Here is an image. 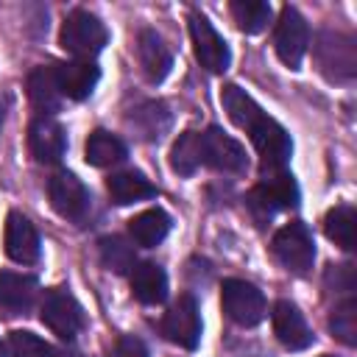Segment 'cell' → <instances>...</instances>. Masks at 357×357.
I'll return each mask as SVG.
<instances>
[{"label": "cell", "instance_id": "1", "mask_svg": "<svg viewBox=\"0 0 357 357\" xmlns=\"http://www.w3.org/2000/svg\"><path fill=\"white\" fill-rule=\"evenodd\" d=\"M220 100H223V109H226V114L231 117V123L248 131V137H251L257 153L262 156V167H265L268 173L284 170V165H287V159H290V151H293L287 131H284L273 117H268V114L254 103V98H251L245 89H240V86H234V84L223 86Z\"/></svg>", "mask_w": 357, "mask_h": 357}, {"label": "cell", "instance_id": "2", "mask_svg": "<svg viewBox=\"0 0 357 357\" xmlns=\"http://www.w3.org/2000/svg\"><path fill=\"white\" fill-rule=\"evenodd\" d=\"M318 70L337 84H351L357 75V42L343 31H321L312 47Z\"/></svg>", "mask_w": 357, "mask_h": 357}, {"label": "cell", "instance_id": "3", "mask_svg": "<svg viewBox=\"0 0 357 357\" xmlns=\"http://www.w3.org/2000/svg\"><path fill=\"white\" fill-rule=\"evenodd\" d=\"M106 39H109L106 25L92 11H84V8L70 11L64 17V25H61V33H59L61 47L73 56H81V59H89V56L100 53Z\"/></svg>", "mask_w": 357, "mask_h": 357}, {"label": "cell", "instance_id": "4", "mask_svg": "<svg viewBox=\"0 0 357 357\" xmlns=\"http://www.w3.org/2000/svg\"><path fill=\"white\" fill-rule=\"evenodd\" d=\"M271 251L273 257L290 271V273H307L315 262V243H312V234L304 223L293 220V223H284L273 240H271Z\"/></svg>", "mask_w": 357, "mask_h": 357}, {"label": "cell", "instance_id": "5", "mask_svg": "<svg viewBox=\"0 0 357 357\" xmlns=\"http://www.w3.org/2000/svg\"><path fill=\"white\" fill-rule=\"evenodd\" d=\"M220 304L223 312L240 326H257L268 312L262 290L245 279H226L220 287Z\"/></svg>", "mask_w": 357, "mask_h": 357}, {"label": "cell", "instance_id": "6", "mask_svg": "<svg viewBox=\"0 0 357 357\" xmlns=\"http://www.w3.org/2000/svg\"><path fill=\"white\" fill-rule=\"evenodd\" d=\"M39 315H42V324L61 340H73L84 326V310L75 301V296L64 287H53L45 293Z\"/></svg>", "mask_w": 357, "mask_h": 357}, {"label": "cell", "instance_id": "7", "mask_svg": "<svg viewBox=\"0 0 357 357\" xmlns=\"http://www.w3.org/2000/svg\"><path fill=\"white\" fill-rule=\"evenodd\" d=\"M296 204H298V187H296L293 176L284 170L268 173V178L248 192V206L259 223H265L276 209H287Z\"/></svg>", "mask_w": 357, "mask_h": 357}, {"label": "cell", "instance_id": "8", "mask_svg": "<svg viewBox=\"0 0 357 357\" xmlns=\"http://www.w3.org/2000/svg\"><path fill=\"white\" fill-rule=\"evenodd\" d=\"M198 142H201L204 165H209L220 173H245V167H248L245 148L234 137H229L223 128L209 126L204 134H198Z\"/></svg>", "mask_w": 357, "mask_h": 357}, {"label": "cell", "instance_id": "9", "mask_svg": "<svg viewBox=\"0 0 357 357\" xmlns=\"http://www.w3.org/2000/svg\"><path fill=\"white\" fill-rule=\"evenodd\" d=\"M307 45H310V28H307L304 17L293 6H284L279 14V22H276V31H273L276 56L290 70H298V64L307 53Z\"/></svg>", "mask_w": 357, "mask_h": 357}, {"label": "cell", "instance_id": "10", "mask_svg": "<svg viewBox=\"0 0 357 357\" xmlns=\"http://www.w3.org/2000/svg\"><path fill=\"white\" fill-rule=\"evenodd\" d=\"M162 335L181 346V349H198L201 343V312H198V304L190 293L178 296V301L165 312L162 318Z\"/></svg>", "mask_w": 357, "mask_h": 357}, {"label": "cell", "instance_id": "11", "mask_svg": "<svg viewBox=\"0 0 357 357\" xmlns=\"http://www.w3.org/2000/svg\"><path fill=\"white\" fill-rule=\"evenodd\" d=\"M47 195H50V206H53L61 218L75 220V223L86 220L89 206H92V198H89V190L81 184L78 176H73V173H67V170L56 173V176L47 181Z\"/></svg>", "mask_w": 357, "mask_h": 357}, {"label": "cell", "instance_id": "12", "mask_svg": "<svg viewBox=\"0 0 357 357\" xmlns=\"http://www.w3.org/2000/svg\"><path fill=\"white\" fill-rule=\"evenodd\" d=\"M190 39H192V50H195V59L201 61V67H206L209 73H223L229 67V61H231L229 45L204 14L190 17Z\"/></svg>", "mask_w": 357, "mask_h": 357}, {"label": "cell", "instance_id": "13", "mask_svg": "<svg viewBox=\"0 0 357 357\" xmlns=\"http://www.w3.org/2000/svg\"><path fill=\"white\" fill-rule=\"evenodd\" d=\"M28 148L36 162L53 165L67 151V134L53 117H36L28 128Z\"/></svg>", "mask_w": 357, "mask_h": 357}, {"label": "cell", "instance_id": "14", "mask_svg": "<svg viewBox=\"0 0 357 357\" xmlns=\"http://www.w3.org/2000/svg\"><path fill=\"white\" fill-rule=\"evenodd\" d=\"M39 231L36 226L20 215V212H11L6 218V254L20 262V265H31L39 259Z\"/></svg>", "mask_w": 357, "mask_h": 357}, {"label": "cell", "instance_id": "15", "mask_svg": "<svg viewBox=\"0 0 357 357\" xmlns=\"http://www.w3.org/2000/svg\"><path fill=\"white\" fill-rule=\"evenodd\" d=\"M137 56H139V67L151 84H159L173 67V53L153 28H142L137 33Z\"/></svg>", "mask_w": 357, "mask_h": 357}, {"label": "cell", "instance_id": "16", "mask_svg": "<svg viewBox=\"0 0 357 357\" xmlns=\"http://www.w3.org/2000/svg\"><path fill=\"white\" fill-rule=\"evenodd\" d=\"M273 332H276V337L282 340V346H287L290 351H301V349H307L310 343H312V329L307 326V321H304V315L298 312V307L296 304H290V301H276V307H273Z\"/></svg>", "mask_w": 357, "mask_h": 357}, {"label": "cell", "instance_id": "17", "mask_svg": "<svg viewBox=\"0 0 357 357\" xmlns=\"http://www.w3.org/2000/svg\"><path fill=\"white\" fill-rule=\"evenodd\" d=\"M56 78H59V89L64 98L84 100L92 95V89L100 78V70L89 59H75L67 64H56Z\"/></svg>", "mask_w": 357, "mask_h": 357}, {"label": "cell", "instance_id": "18", "mask_svg": "<svg viewBox=\"0 0 357 357\" xmlns=\"http://www.w3.org/2000/svg\"><path fill=\"white\" fill-rule=\"evenodd\" d=\"M28 98L31 103L42 112V117H47L50 112H59L61 106V89H59V78H56V67H36L28 75Z\"/></svg>", "mask_w": 357, "mask_h": 357}, {"label": "cell", "instance_id": "19", "mask_svg": "<svg viewBox=\"0 0 357 357\" xmlns=\"http://www.w3.org/2000/svg\"><path fill=\"white\" fill-rule=\"evenodd\" d=\"M131 290L142 304H162L167 298V276L156 262H137L131 268Z\"/></svg>", "mask_w": 357, "mask_h": 357}, {"label": "cell", "instance_id": "20", "mask_svg": "<svg viewBox=\"0 0 357 357\" xmlns=\"http://www.w3.org/2000/svg\"><path fill=\"white\" fill-rule=\"evenodd\" d=\"M36 290H39V284H36L33 276L11 273V271L0 273V304L8 312H25L33 304Z\"/></svg>", "mask_w": 357, "mask_h": 357}, {"label": "cell", "instance_id": "21", "mask_svg": "<svg viewBox=\"0 0 357 357\" xmlns=\"http://www.w3.org/2000/svg\"><path fill=\"white\" fill-rule=\"evenodd\" d=\"M167 231H170V218H167V212H162L159 206H156V209H145V212H139V215H134V218L128 220V234H131L134 243L142 245V248L159 245V243L167 237Z\"/></svg>", "mask_w": 357, "mask_h": 357}, {"label": "cell", "instance_id": "22", "mask_svg": "<svg viewBox=\"0 0 357 357\" xmlns=\"http://www.w3.org/2000/svg\"><path fill=\"white\" fill-rule=\"evenodd\" d=\"M126 153H128V151H126L123 139L114 137V134H109V131H103V128L92 131L89 139H86V145H84V156H86V162L95 165V167L120 165V162L126 159Z\"/></svg>", "mask_w": 357, "mask_h": 357}, {"label": "cell", "instance_id": "23", "mask_svg": "<svg viewBox=\"0 0 357 357\" xmlns=\"http://www.w3.org/2000/svg\"><path fill=\"white\" fill-rule=\"evenodd\" d=\"M106 187H109L112 201L120 204V206L137 204V201H145V198H153L156 195V187L142 173H114Z\"/></svg>", "mask_w": 357, "mask_h": 357}, {"label": "cell", "instance_id": "24", "mask_svg": "<svg viewBox=\"0 0 357 357\" xmlns=\"http://www.w3.org/2000/svg\"><path fill=\"white\" fill-rule=\"evenodd\" d=\"M128 123L139 131V137H145V139H159V137L167 131V126H170V112H167L165 103L148 100V103L137 106V109L128 114Z\"/></svg>", "mask_w": 357, "mask_h": 357}, {"label": "cell", "instance_id": "25", "mask_svg": "<svg viewBox=\"0 0 357 357\" xmlns=\"http://www.w3.org/2000/svg\"><path fill=\"white\" fill-rule=\"evenodd\" d=\"M354 223H357L354 209L349 204H340V206H335V209L326 212L324 231H326V237L335 245H340L343 251H351L354 248Z\"/></svg>", "mask_w": 357, "mask_h": 357}, {"label": "cell", "instance_id": "26", "mask_svg": "<svg viewBox=\"0 0 357 357\" xmlns=\"http://www.w3.org/2000/svg\"><path fill=\"white\" fill-rule=\"evenodd\" d=\"M229 11H231L237 28L245 33H259L271 22V6L262 0H234L229 6Z\"/></svg>", "mask_w": 357, "mask_h": 357}, {"label": "cell", "instance_id": "27", "mask_svg": "<svg viewBox=\"0 0 357 357\" xmlns=\"http://www.w3.org/2000/svg\"><path fill=\"white\" fill-rule=\"evenodd\" d=\"M201 165V142H198V134L195 131H184L176 142H173V151H170V167L181 176H192Z\"/></svg>", "mask_w": 357, "mask_h": 357}, {"label": "cell", "instance_id": "28", "mask_svg": "<svg viewBox=\"0 0 357 357\" xmlns=\"http://www.w3.org/2000/svg\"><path fill=\"white\" fill-rule=\"evenodd\" d=\"M329 329L346 346H357V298L346 296L329 315Z\"/></svg>", "mask_w": 357, "mask_h": 357}, {"label": "cell", "instance_id": "29", "mask_svg": "<svg viewBox=\"0 0 357 357\" xmlns=\"http://www.w3.org/2000/svg\"><path fill=\"white\" fill-rule=\"evenodd\" d=\"M8 349H11V357H70L59 349H53L50 343H45L42 337H36L33 332H11L8 337Z\"/></svg>", "mask_w": 357, "mask_h": 357}, {"label": "cell", "instance_id": "30", "mask_svg": "<svg viewBox=\"0 0 357 357\" xmlns=\"http://www.w3.org/2000/svg\"><path fill=\"white\" fill-rule=\"evenodd\" d=\"M100 259L109 271L114 273H126L128 268H134V251L131 245H126L120 237H103L100 240Z\"/></svg>", "mask_w": 357, "mask_h": 357}, {"label": "cell", "instance_id": "31", "mask_svg": "<svg viewBox=\"0 0 357 357\" xmlns=\"http://www.w3.org/2000/svg\"><path fill=\"white\" fill-rule=\"evenodd\" d=\"M109 357H148V349H145V343H142L139 337L123 335V337H117V343L112 346Z\"/></svg>", "mask_w": 357, "mask_h": 357}, {"label": "cell", "instance_id": "32", "mask_svg": "<svg viewBox=\"0 0 357 357\" xmlns=\"http://www.w3.org/2000/svg\"><path fill=\"white\" fill-rule=\"evenodd\" d=\"M0 357H6V346H3V340H0Z\"/></svg>", "mask_w": 357, "mask_h": 357}, {"label": "cell", "instance_id": "33", "mask_svg": "<svg viewBox=\"0 0 357 357\" xmlns=\"http://www.w3.org/2000/svg\"><path fill=\"white\" fill-rule=\"evenodd\" d=\"M0 126H3V106H0Z\"/></svg>", "mask_w": 357, "mask_h": 357}, {"label": "cell", "instance_id": "34", "mask_svg": "<svg viewBox=\"0 0 357 357\" xmlns=\"http://www.w3.org/2000/svg\"><path fill=\"white\" fill-rule=\"evenodd\" d=\"M324 357H329V354H324Z\"/></svg>", "mask_w": 357, "mask_h": 357}]
</instances>
